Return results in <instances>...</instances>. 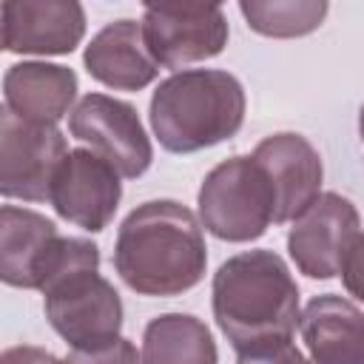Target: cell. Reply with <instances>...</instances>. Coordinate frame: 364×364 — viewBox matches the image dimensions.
Listing matches in <instances>:
<instances>
[{"label": "cell", "mask_w": 364, "mask_h": 364, "mask_svg": "<svg viewBox=\"0 0 364 364\" xmlns=\"http://www.w3.org/2000/svg\"><path fill=\"white\" fill-rule=\"evenodd\" d=\"M43 310L51 330L80 353L108 347L122 333V299L100 276V267H74L43 290Z\"/></svg>", "instance_id": "8992f818"}, {"label": "cell", "mask_w": 364, "mask_h": 364, "mask_svg": "<svg viewBox=\"0 0 364 364\" xmlns=\"http://www.w3.org/2000/svg\"><path fill=\"white\" fill-rule=\"evenodd\" d=\"M324 0H242L239 11L262 37L290 40L316 31L327 17Z\"/></svg>", "instance_id": "ac0fdd59"}, {"label": "cell", "mask_w": 364, "mask_h": 364, "mask_svg": "<svg viewBox=\"0 0 364 364\" xmlns=\"http://www.w3.org/2000/svg\"><path fill=\"white\" fill-rule=\"evenodd\" d=\"M245 108V88L230 71L182 68L156 85L148 119L168 154H196L236 136Z\"/></svg>", "instance_id": "3957f363"}, {"label": "cell", "mask_w": 364, "mask_h": 364, "mask_svg": "<svg viewBox=\"0 0 364 364\" xmlns=\"http://www.w3.org/2000/svg\"><path fill=\"white\" fill-rule=\"evenodd\" d=\"M85 37V9L74 0L3 3V43L14 54H71Z\"/></svg>", "instance_id": "4fadbf2b"}, {"label": "cell", "mask_w": 364, "mask_h": 364, "mask_svg": "<svg viewBox=\"0 0 364 364\" xmlns=\"http://www.w3.org/2000/svg\"><path fill=\"white\" fill-rule=\"evenodd\" d=\"M142 40L159 68H185L225 51L230 26L222 6H145Z\"/></svg>", "instance_id": "9c48e42d"}, {"label": "cell", "mask_w": 364, "mask_h": 364, "mask_svg": "<svg viewBox=\"0 0 364 364\" xmlns=\"http://www.w3.org/2000/svg\"><path fill=\"white\" fill-rule=\"evenodd\" d=\"M199 225L222 242H256L273 225V191L247 154H236L208 171L196 193Z\"/></svg>", "instance_id": "5b68a950"}, {"label": "cell", "mask_w": 364, "mask_h": 364, "mask_svg": "<svg viewBox=\"0 0 364 364\" xmlns=\"http://www.w3.org/2000/svg\"><path fill=\"white\" fill-rule=\"evenodd\" d=\"M80 82L74 68L60 63L23 60L6 68L3 74V97L6 105L31 122L57 125L77 100Z\"/></svg>", "instance_id": "2e32d148"}, {"label": "cell", "mask_w": 364, "mask_h": 364, "mask_svg": "<svg viewBox=\"0 0 364 364\" xmlns=\"http://www.w3.org/2000/svg\"><path fill=\"white\" fill-rule=\"evenodd\" d=\"M82 63L97 82L114 91H142L159 74V65L145 48L142 26L128 17L102 26L85 46Z\"/></svg>", "instance_id": "9a60e30c"}, {"label": "cell", "mask_w": 364, "mask_h": 364, "mask_svg": "<svg viewBox=\"0 0 364 364\" xmlns=\"http://www.w3.org/2000/svg\"><path fill=\"white\" fill-rule=\"evenodd\" d=\"M122 199L119 173L91 148H68L54 171L48 202L60 219L100 233L111 225Z\"/></svg>", "instance_id": "30bf717a"}, {"label": "cell", "mask_w": 364, "mask_h": 364, "mask_svg": "<svg viewBox=\"0 0 364 364\" xmlns=\"http://www.w3.org/2000/svg\"><path fill=\"white\" fill-rule=\"evenodd\" d=\"M68 145L57 125L17 117L0 102V196L46 202Z\"/></svg>", "instance_id": "52a82bcc"}, {"label": "cell", "mask_w": 364, "mask_h": 364, "mask_svg": "<svg viewBox=\"0 0 364 364\" xmlns=\"http://www.w3.org/2000/svg\"><path fill=\"white\" fill-rule=\"evenodd\" d=\"M0 364H65V361L57 358L54 353H48L46 347L14 344V347H6L0 353Z\"/></svg>", "instance_id": "44dd1931"}, {"label": "cell", "mask_w": 364, "mask_h": 364, "mask_svg": "<svg viewBox=\"0 0 364 364\" xmlns=\"http://www.w3.org/2000/svg\"><path fill=\"white\" fill-rule=\"evenodd\" d=\"M287 253L299 273L310 279L341 276L347 290L358 296V259H361V216L355 205L336 193H318L304 208L287 233Z\"/></svg>", "instance_id": "277c9868"}, {"label": "cell", "mask_w": 364, "mask_h": 364, "mask_svg": "<svg viewBox=\"0 0 364 364\" xmlns=\"http://www.w3.org/2000/svg\"><path fill=\"white\" fill-rule=\"evenodd\" d=\"M0 51H6V43H3V3H0Z\"/></svg>", "instance_id": "7402d4cb"}, {"label": "cell", "mask_w": 364, "mask_h": 364, "mask_svg": "<svg viewBox=\"0 0 364 364\" xmlns=\"http://www.w3.org/2000/svg\"><path fill=\"white\" fill-rule=\"evenodd\" d=\"M273 191V225L293 222L321 193L324 165L316 145L293 131L264 136L253 154Z\"/></svg>", "instance_id": "7c38bea8"}, {"label": "cell", "mask_w": 364, "mask_h": 364, "mask_svg": "<svg viewBox=\"0 0 364 364\" xmlns=\"http://www.w3.org/2000/svg\"><path fill=\"white\" fill-rule=\"evenodd\" d=\"M68 131L74 139L91 145V151L102 156L119 179H136L154 162L151 136L136 108L125 100L100 91L85 94L68 114Z\"/></svg>", "instance_id": "ba28073f"}, {"label": "cell", "mask_w": 364, "mask_h": 364, "mask_svg": "<svg viewBox=\"0 0 364 364\" xmlns=\"http://www.w3.org/2000/svg\"><path fill=\"white\" fill-rule=\"evenodd\" d=\"M299 333L310 364H364V316L353 299L313 296L299 313Z\"/></svg>", "instance_id": "5bb4252c"}, {"label": "cell", "mask_w": 364, "mask_h": 364, "mask_svg": "<svg viewBox=\"0 0 364 364\" xmlns=\"http://www.w3.org/2000/svg\"><path fill=\"white\" fill-rule=\"evenodd\" d=\"M208 245L193 210L176 199L136 205L119 225L114 270L139 296H182L205 279Z\"/></svg>", "instance_id": "6da1fadb"}, {"label": "cell", "mask_w": 364, "mask_h": 364, "mask_svg": "<svg viewBox=\"0 0 364 364\" xmlns=\"http://www.w3.org/2000/svg\"><path fill=\"white\" fill-rule=\"evenodd\" d=\"M236 364H307V358L293 344V338H284V341H273V344L239 353Z\"/></svg>", "instance_id": "ffe728a7"}, {"label": "cell", "mask_w": 364, "mask_h": 364, "mask_svg": "<svg viewBox=\"0 0 364 364\" xmlns=\"http://www.w3.org/2000/svg\"><path fill=\"white\" fill-rule=\"evenodd\" d=\"M216 327L236 353L293 338L299 327V284L273 250H245L219 264L210 282Z\"/></svg>", "instance_id": "7a4b0ae2"}, {"label": "cell", "mask_w": 364, "mask_h": 364, "mask_svg": "<svg viewBox=\"0 0 364 364\" xmlns=\"http://www.w3.org/2000/svg\"><path fill=\"white\" fill-rule=\"evenodd\" d=\"M307 364H310V361H307Z\"/></svg>", "instance_id": "603a6c76"}, {"label": "cell", "mask_w": 364, "mask_h": 364, "mask_svg": "<svg viewBox=\"0 0 364 364\" xmlns=\"http://www.w3.org/2000/svg\"><path fill=\"white\" fill-rule=\"evenodd\" d=\"M65 239L48 216L20 205H0V282L43 290L65 250Z\"/></svg>", "instance_id": "8fae6325"}, {"label": "cell", "mask_w": 364, "mask_h": 364, "mask_svg": "<svg viewBox=\"0 0 364 364\" xmlns=\"http://www.w3.org/2000/svg\"><path fill=\"white\" fill-rule=\"evenodd\" d=\"M142 364H219L210 327L191 313H162L145 324Z\"/></svg>", "instance_id": "e0dca14e"}, {"label": "cell", "mask_w": 364, "mask_h": 364, "mask_svg": "<svg viewBox=\"0 0 364 364\" xmlns=\"http://www.w3.org/2000/svg\"><path fill=\"white\" fill-rule=\"evenodd\" d=\"M63 361L65 364H142V355H139V350L131 338L119 336L114 344L100 347V350H88V353L71 350Z\"/></svg>", "instance_id": "d6986e66"}]
</instances>
